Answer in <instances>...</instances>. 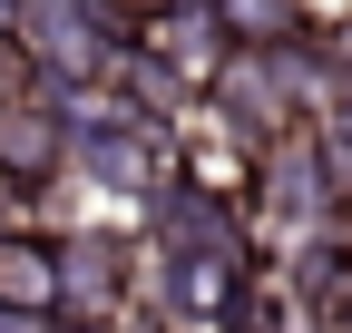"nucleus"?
I'll list each match as a JSON object with an SVG mask.
<instances>
[{
	"label": "nucleus",
	"instance_id": "obj_1",
	"mask_svg": "<svg viewBox=\"0 0 352 333\" xmlns=\"http://www.w3.org/2000/svg\"><path fill=\"white\" fill-rule=\"evenodd\" d=\"M69 166L98 177L108 196H157L176 166H166V128L138 118L118 89H69Z\"/></svg>",
	"mask_w": 352,
	"mask_h": 333
},
{
	"label": "nucleus",
	"instance_id": "obj_2",
	"mask_svg": "<svg viewBox=\"0 0 352 333\" xmlns=\"http://www.w3.org/2000/svg\"><path fill=\"white\" fill-rule=\"evenodd\" d=\"M69 177V98L59 89H0V196L30 206Z\"/></svg>",
	"mask_w": 352,
	"mask_h": 333
},
{
	"label": "nucleus",
	"instance_id": "obj_3",
	"mask_svg": "<svg viewBox=\"0 0 352 333\" xmlns=\"http://www.w3.org/2000/svg\"><path fill=\"white\" fill-rule=\"evenodd\" d=\"M0 314H20L39 333L69 323V245L39 235V226H10L0 235Z\"/></svg>",
	"mask_w": 352,
	"mask_h": 333
},
{
	"label": "nucleus",
	"instance_id": "obj_4",
	"mask_svg": "<svg viewBox=\"0 0 352 333\" xmlns=\"http://www.w3.org/2000/svg\"><path fill=\"white\" fill-rule=\"evenodd\" d=\"M206 10L226 20L235 50H303V39H323L303 0H206Z\"/></svg>",
	"mask_w": 352,
	"mask_h": 333
}]
</instances>
